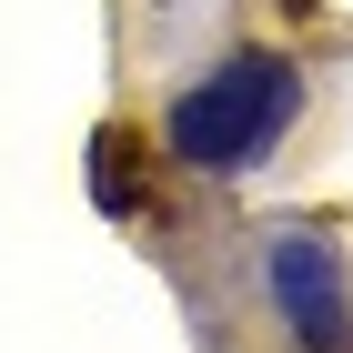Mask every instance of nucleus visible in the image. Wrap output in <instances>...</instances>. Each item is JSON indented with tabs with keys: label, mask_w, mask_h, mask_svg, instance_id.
I'll use <instances>...</instances> for the list:
<instances>
[{
	"label": "nucleus",
	"mask_w": 353,
	"mask_h": 353,
	"mask_svg": "<svg viewBox=\"0 0 353 353\" xmlns=\"http://www.w3.org/2000/svg\"><path fill=\"white\" fill-rule=\"evenodd\" d=\"M293 101H303L293 61L243 51V61H222L212 81H192L182 101H172V152H182L192 172H243V162H263L272 141H283Z\"/></svg>",
	"instance_id": "f257e3e1"
},
{
	"label": "nucleus",
	"mask_w": 353,
	"mask_h": 353,
	"mask_svg": "<svg viewBox=\"0 0 353 353\" xmlns=\"http://www.w3.org/2000/svg\"><path fill=\"white\" fill-rule=\"evenodd\" d=\"M272 303H283V323H293L313 353H353V303H343V263H333V243L283 232V243H272Z\"/></svg>",
	"instance_id": "f03ea898"
},
{
	"label": "nucleus",
	"mask_w": 353,
	"mask_h": 353,
	"mask_svg": "<svg viewBox=\"0 0 353 353\" xmlns=\"http://www.w3.org/2000/svg\"><path fill=\"white\" fill-rule=\"evenodd\" d=\"M91 202H101V212H141V202H152V182H141V132L111 121V132L91 141Z\"/></svg>",
	"instance_id": "7ed1b4c3"
}]
</instances>
